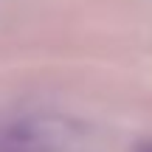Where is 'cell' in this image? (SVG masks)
<instances>
[{
  "label": "cell",
  "mask_w": 152,
  "mask_h": 152,
  "mask_svg": "<svg viewBox=\"0 0 152 152\" xmlns=\"http://www.w3.org/2000/svg\"><path fill=\"white\" fill-rule=\"evenodd\" d=\"M0 152H56L54 135L34 121H3Z\"/></svg>",
  "instance_id": "obj_1"
}]
</instances>
